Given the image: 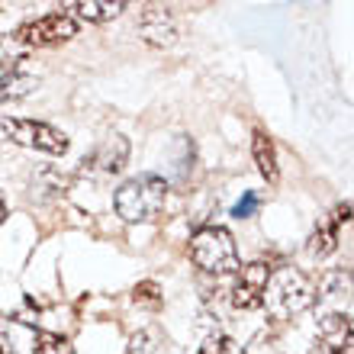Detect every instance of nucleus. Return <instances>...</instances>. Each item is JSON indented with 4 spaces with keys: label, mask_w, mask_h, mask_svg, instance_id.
I'll return each instance as SVG.
<instances>
[{
    "label": "nucleus",
    "mask_w": 354,
    "mask_h": 354,
    "mask_svg": "<svg viewBox=\"0 0 354 354\" xmlns=\"http://www.w3.org/2000/svg\"><path fill=\"white\" fill-rule=\"evenodd\" d=\"M168 200V184L158 174H142L113 194V206L126 223H149L151 216L161 213V206Z\"/></svg>",
    "instance_id": "1"
},
{
    "label": "nucleus",
    "mask_w": 354,
    "mask_h": 354,
    "mask_svg": "<svg viewBox=\"0 0 354 354\" xmlns=\"http://www.w3.org/2000/svg\"><path fill=\"white\" fill-rule=\"evenodd\" d=\"M190 258L206 274H235L239 270V248L229 229L223 225H203L190 239Z\"/></svg>",
    "instance_id": "2"
},
{
    "label": "nucleus",
    "mask_w": 354,
    "mask_h": 354,
    "mask_svg": "<svg viewBox=\"0 0 354 354\" xmlns=\"http://www.w3.org/2000/svg\"><path fill=\"white\" fill-rule=\"evenodd\" d=\"M268 290H270V306H274L277 316H297V313H303V309L316 303V290H313L309 277L293 268L277 270L270 277Z\"/></svg>",
    "instance_id": "3"
},
{
    "label": "nucleus",
    "mask_w": 354,
    "mask_h": 354,
    "mask_svg": "<svg viewBox=\"0 0 354 354\" xmlns=\"http://www.w3.org/2000/svg\"><path fill=\"white\" fill-rule=\"evenodd\" d=\"M0 129L7 132V139H13L17 145L26 149H39L48 155H65L68 151V136L65 132L52 129L48 122H36V120H3Z\"/></svg>",
    "instance_id": "4"
},
{
    "label": "nucleus",
    "mask_w": 354,
    "mask_h": 354,
    "mask_svg": "<svg viewBox=\"0 0 354 354\" xmlns=\"http://www.w3.org/2000/svg\"><path fill=\"white\" fill-rule=\"evenodd\" d=\"M71 36H77V23L68 13H48V17L23 23L17 29V42L26 48L58 46V42H68Z\"/></svg>",
    "instance_id": "5"
},
{
    "label": "nucleus",
    "mask_w": 354,
    "mask_h": 354,
    "mask_svg": "<svg viewBox=\"0 0 354 354\" xmlns=\"http://www.w3.org/2000/svg\"><path fill=\"white\" fill-rule=\"evenodd\" d=\"M270 268L264 261H252L235 270V287H232V306L235 309H258L268 299Z\"/></svg>",
    "instance_id": "6"
},
{
    "label": "nucleus",
    "mask_w": 354,
    "mask_h": 354,
    "mask_svg": "<svg viewBox=\"0 0 354 354\" xmlns=\"http://www.w3.org/2000/svg\"><path fill=\"white\" fill-rule=\"evenodd\" d=\"M139 36L155 48H171L177 42V23L165 7H149L139 17Z\"/></svg>",
    "instance_id": "7"
},
{
    "label": "nucleus",
    "mask_w": 354,
    "mask_h": 354,
    "mask_svg": "<svg viewBox=\"0 0 354 354\" xmlns=\"http://www.w3.org/2000/svg\"><path fill=\"white\" fill-rule=\"evenodd\" d=\"M129 158V142L122 136H110V139L97 145L91 158H84V171H100V174H120Z\"/></svg>",
    "instance_id": "8"
},
{
    "label": "nucleus",
    "mask_w": 354,
    "mask_h": 354,
    "mask_svg": "<svg viewBox=\"0 0 354 354\" xmlns=\"http://www.w3.org/2000/svg\"><path fill=\"white\" fill-rule=\"evenodd\" d=\"M319 345H326L332 354H345L351 351V319L342 316V313H328L322 316V326H319Z\"/></svg>",
    "instance_id": "9"
},
{
    "label": "nucleus",
    "mask_w": 354,
    "mask_h": 354,
    "mask_svg": "<svg viewBox=\"0 0 354 354\" xmlns=\"http://www.w3.org/2000/svg\"><path fill=\"white\" fill-rule=\"evenodd\" d=\"M68 10H75L81 19L87 23H106V19H116L126 10L122 0H77V3H68Z\"/></svg>",
    "instance_id": "10"
},
{
    "label": "nucleus",
    "mask_w": 354,
    "mask_h": 354,
    "mask_svg": "<svg viewBox=\"0 0 354 354\" xmlns=\"http://www.w3.org/2000/svg\"><path fill=\"white\" fill-rule=\"evenodd\" d=\"M254 165H258V171H261V177L268 180V184H277L280 180V168H277V151H274V142L268 139V132H254Z\"/></svg>",
    "instance_id": "11"
},
{
    "label": "nucleus",
    "mask_w": 354,
    "mask_h": 354,
    "mask_svg": "<svg viewBox=\"0 0 354 354\" xmlns=\"http://www.w3.org/2000/svg\"><path fill=\"white\" fill-rule=\"evenodd\" d=\"M39 87L36 77L19 75V71H0V103L7 100H23Z\"/></svg>",
    "instance_id": "12"
},
{
    "label": "nucleus",
    "mask_w": 354,
    "mask_h": 354,
    "mask_svg": "<svg viewBox=\"0 0 354 354\" xmlns=\"http://www.w3.org/2000/svg\"><path fill=\"white\" fill-rule=\"evenodd\" d=\"M309 254L313 258H326V254H332L338 248V232L332 229V225H319L316 232L309 235Z\"/></svg>",
    "instance_id": "13"
},
{
    "label": "nucleus",
    "mask_w": 354,
    "mask_h": 354,
    "mask_svg": "<svg viewBox=\"0 0 354 354\" xmlns=\"http://www.w3.org/2000/svg\"><path fill=\"white\" fill-rule=\"evenodd\" d=\"M36 354H75L71 342L65 335H52V332H42L36 342Z\"/></svg>",
    "instance_id": "14"
},
{
    "label": "nucleus",
    "mask_w": 354,
    "mask_h": 354,
    "mask_svg": "<svg viewBox=\"0 0 354 354\" xmlns=\"http://www.w3.org/2000/svg\"><path fill=\"white\" fill-rule=\"evenodd\" d=\"M158 335H155V328H142L136 335L129 338V354H158Z\"/></svg>",
    "instance_id": "15"
},
{
    "label": "nucleus",
    "mask_w": 354,
    "mask_h": 354,
    "mask_svg": "<svg viewBox=\"0 0 354 354\" xmlns=\"http://www.w3.org/2000/svg\"><path fill=\"white\" fill-rule=\"evenodd\" d=\"M200 354H242V345L232 342L229 335H213L200 345Z\"/></svg>",
    "instance_id": "16"
},
{
    "label": "nucleus",
    "mask_w": 354,
    "mask_h": 354,
    "mask_svg": "<svg viewBox=\"0 0 354 354\" xmlns=\"http://www.w3.org/2000/svg\"><path fill=\"white\" fill-rule=\"evenodd\" d=\"M132 299L142 303V306H161V287L155 280H142V283H136V290H132Z\"/></svg>",
    "instance_id": "17"
},
{
    "label": "nucleus",
    "mask_w": 354,
    "mask_h": 354,
    "mask_svg": "<svg viewBox=\"0 0 354 354\" xmlns=\"http://www.w3.org/2000/svg\"><path fill=\"white\" fill-rule=\"evenodd\" d=\"M258 206H261V196L254 194V190H248V194H245L242 200L232 206V216H235V219H248V216L258 213Z\"/></svg>",
    "instance_id": "18"
},
{
    "label": "nucleus",
    "mask_w": 354,
    "mask_h": 354,
    "mask_svg": "<svg viewBox=\"0 0 354 354\" xmlns=\"http://www.w3.org/2000/svg\"><path fill=\"white\" fill-rule=\"evenodd\" d=\"M242 354H280V348H277V342H274L268 332H261V335L252 338V345L245 348Z\"/></svg>",
    "instance_id": "19"
},
{
    "label": "nucleus",
    "mask_w": 354,
    "mask_h": 354,
    "mask_svg": "<svg viewBox=\"0 0 354 354\" xmlns=\"http://www.w3.org/2000/svg\"><path fill=\"white\" fill-rule=\"evenodd\" d=\"M348 223H351V203L345 200L342 206H335V213H332V223H328V225L338 232V229H342V225H348Z\"/></svg>",
    "instance_id": "20"
},
{
    "label": "nucleus",
    "mask_w": 354,
    "mask_h": 354,
    "mask_svg": "<svg viewBox=\"0 0 354 354\" xmlns=\"http://www.w3.org/2000/svg\"><path fill=\"white\" fill-rule=\"evenodd\" d=\"M0 354H13V348H10V338L0 332Z\"/></svg>",
    "instance_id": "21"
},
{
    "label": "nucleus",
    "mask_w": 354,
    "mask_h": 354,
    "mask_svg": "<svg viewBox=\"0 0 354 354\" xmlns=\"http://www.w3.org/2000/svg\"><path fill=\"white\" fill-rule=\"evenodd\" d=\"M7 223V200H3V194H0V225Z\"/></svg>",
    "instance_id": "22"
}]
</instances>
